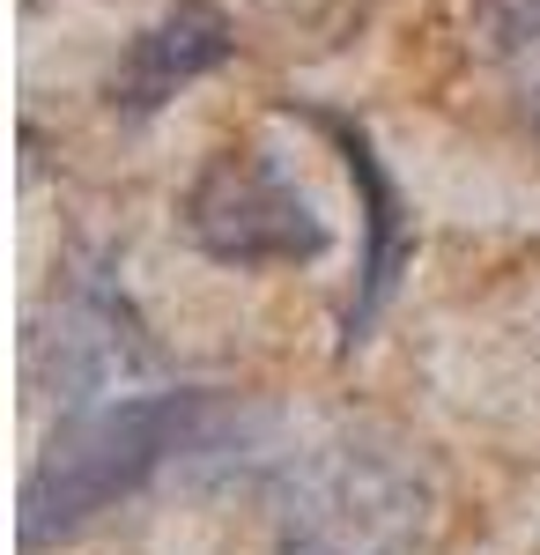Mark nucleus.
Here are the masks:
<instances>
[{"label":"nucleus","mask_w":540,"mask_h":555,"mask_svg":"<svg viewBox=\"0 0 540 555\" xmlns=\"http://www.w3.org/2000/svg\"><path fill=\"white\" fill-rule=\"evenodd\" d=\"M156 363H164L156 341L141 334L133 304L119 297V282H112L104 267L67 282L60 319L30 341V371H38V385H52L67 408H97V400H112V385L149 378Z\"/></svg>","instance_id":"obj_4"},{"label":"nucleus","mask_w":540,"mask_h":555,"mask_svg":"<svg viewBox=\"0 0 540 555\" xmlns=\"http://www.w3.org/2000/svg\"><path fill=\"white\" fill-rule=\"evenodd\" d=\"M230 429H237V408L201 385L112 392L97 408H67L60 437L44 444V460L23 481V548L82 533L89 518L133 504L164 467L222 452Z\"/></svg>","instance_id":"obj_1"},{"label":"nucleus","mask_w":540,"mask_h":555,"mask_svg":"<svg viewBox=\"0 0 540 555\" xmlns=\"http://www.w3.org/2000/svg\"><path fill=\"white\" fill-rule=\"evenodd\" d=\"M185 237L215 259V267H304L333 245L326 215L296 193V178L259 156V149H230L185 193Z\"/></svg>","instance_id":"obj_3"},{"label":"nucleus","mask_w":540,"mask_h":555,"mask_svg":"<svg viewBox=\"0 0 540 555\" xmlns=\"http://www.w3.org/2000/svg\"><path fill=\"white\" fill-rule=\"evenodd\" d=\"M474 44L497 60L540 127V0H474Z\"/></svg>","instance_id":"obj_7"},{"label":"nucleus","mask_w":540,"mask_h":555,"mask_svg":"<svg viewBox=\"0 0 540 555\" xmlns=\"http://www.w3.org/2000/svg\"><path fill=\"white\" fill-rule=\"evenodd\" d=\"M429 518V481L400 444L333 437L274 481L282 555H408Z\"/></svg>","instance_id":"obj_2"},{"label":"nucleus","mask_w":540,"mask_h":555,"mask_svg":"<svg viewBox=\"0 0 540 555\" xmlns=\"http://www.w3.org/2000/svg\"><path fill=\"white\" fill-rule=\"evenodd\" d=\"M230 60H237V23L215 0H178L170 15H156L141 38L126 44V60L112 67V112L149 119L178 89H193L201 75L230 67Z\"/></svg>","instance_id":"obj_6"},{"label":"nucleus","mask_w":540,"mask_h":555,"mask_svg":"<svg viewBox=\"0 0 540 555\" xmlns=\"http://www.w3.org/2000/svg\"><path fill=\"white\" fill-rule=\"evenodd\" d=\"M319 127L340 141L348 178H356V201H363V267H356V297H348V311H340V341L356 348L377 326V311L393 304L408 259H415V222H408V201H400L393 171L377 164L371 133L356 127V119H340V112H319Z\"/></svg>","instance_id":"obj_5"}]
</instances>
